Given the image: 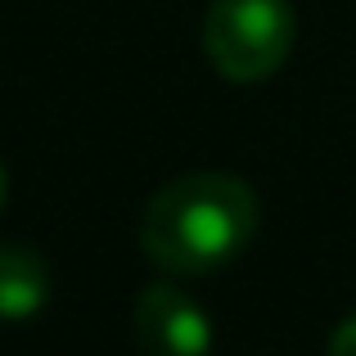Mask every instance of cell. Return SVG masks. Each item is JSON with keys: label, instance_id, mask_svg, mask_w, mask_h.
<instances>
[{"label": "cell", "instance_id": "3957f363", "mask_svg": "<svg viewBox=\"0 0 356 356\" xmlns=\"http://www.w3.org/2000/svg\"><path fill=\"white\" fill-rule=\"evenodd\" d=\"M136 343L145 356H208L217 343L208 312L176 284H149L136 298Z\"/></svg>", "mask_w": 356, "mask_h": 356}, {"label": "cell", "instance_id": "5b68a950", "mask_svg": "<svg viewBox=\"0 0 356 356\" xmlns=\"http://www.w3.org/2000/svg\"><path fill=\"white\" fill-rule=\"evenodd\" d=\"M325 356H356V312L348 321H339V330L330 334V352Z\"/></svg>", "mask_w": 356, "mask_h": 356}, {"label": "cell", "instance_id": "277c9868", "mask_svg": "<svg viewBox=\"0 0 356 356\" xmlns=\"http://www.w3.org/2000/svg\"><path fill=\"white\" fill-rule=\"evenodd\" d=\"M50 302V266L23 243H0V321H32Z\"/></svg>", "mask_w": 356, "mask_h": 356}, {"label": "cell", "instance_id": "6da1fadb", "mask_svg": "<svg viewBox=\"0 0 356 356\" xmlns=\"http://www.w3.org/2000/svg\"><path fill=\"white\" fill-rule=\"evenodd\" d=\"M261 226V203L230 172H185L145 203L140 248L167 275H203L235 261Z\"/></svg>", "mask_w": 356, "mask_h": 356}, {"label": "cell", "instance_id": "8992f818", "mask_svg": "<svg viewBox=\"0 0 356 356\" xmlns=\"http://www.w3.org/2000/svg\"><path fill=\"white\" fill-rule=\"evenodd\" d=\"M5 190L9 185H5V167H0V208H5Z\"/></svg>", "mask_w": 356, "mask_h": 356}, {"label": "cell", "instance_id": "7a4b0ae2", "mask_svg": "<svg viewBox=\"0 0 356 356\" xmlns=\"http://www.w3.org/2000/svg\"><path fill=\"white\" fill-rule=\"evenodd\" d=\"M298 41V14L289 0H212L203 18L208 63L230 81H266L284 68Z\"/></svg>", "mask_w": 356, "mask_h": 356}]
</instances>
